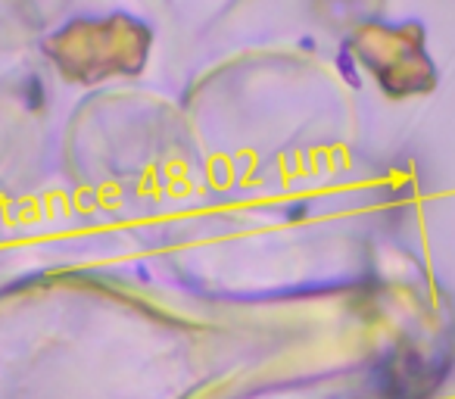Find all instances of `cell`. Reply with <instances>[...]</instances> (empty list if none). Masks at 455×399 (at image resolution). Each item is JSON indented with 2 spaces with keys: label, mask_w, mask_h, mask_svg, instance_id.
Listing matches in <instances>:
<instances>
[{
  "label": "cell",
  "mask_w": 455,
  "mask_h": 399,
  "mask_svg": "<svg viewBox=\"0 0 455 399\" xmlns=\"http://www.w3.org/2000/svg\"><path fill=\"white\" fill-rule=\"evenodd\" d=\"M153 35L125 13L76 20L47 41V57L69 82L100 84L138 76L150 57Z\"/></svg>",
  "instance_id": "cell-1"
},
{
  "label": "cell",
  "mask_w": 455,
  "mask_h": 399,
  "mask_svg": "<svg viewBox=\"0 0 455 399\" xmlns=\"http://www.w3.org/2000/svg\"><path fill=\"white\" fill-rule=\"evenodd\" d=\"M349 53L374 76L390 97L427 94L436 84L434 60L427 57L418 26H362L349 41Z\"/></svg>",
  "instance_id": "cell-2"
}]
</instances>
